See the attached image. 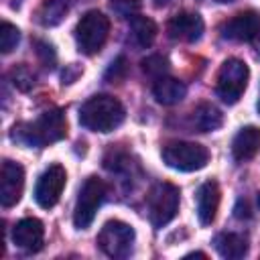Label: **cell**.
<instances>
[{
  "label": "cell",
  "mask_w": 260,
  "mask_h": 260,
  "mask_svg": "<svg viewBox=\"0 0 260 260\" xmlns=\"http://www.w3.org/2000/svg\"><path fill=\"white\" fill-rule=\"evenodd\" d=\"M67 134V120L61 110H47L37 120L12 128L10 138L24 146H47Z\"/></svg>",
  "instance_id": "1"
},
{
  "label": "cell",
  "mask_w": 260,
  "mask_h": 260,
  "mask_svg": "<svg viewBox=\"0 0 260 260\" xmlns=\"http://www.w3.org/2000/svg\"><path fill=\"white\" fill-rule=\"evenodd\" d=\"M124 106L118 98L108 93H98L89 98L79 110V124L91 132H112L124 122Z\"/></svg>",
  "instance_id": "2"
},
{
  "label": "cell",
  "mask_w": 260,
  "mask_h": 260,
  "mask_svg": "<svg viewBox=\"0 0 260 260\" xmlns=\"http://www.w3.org/2000/svg\"><path fill=\"white\" fill-rule=\"evenodd\" d=\"M110 32V20L100 10H89L81 16V20L75 26V41L81 53L95 55L102 51L106 39Z\"/></svg>",
  "instance_id": "3"
},
{
  "label": "cell",
  "mask_w": 260,
  "mask_h": 260,
  "mask_svg": "<svg viewBox=\"0 0 260 260\" xmlns=\"http://www.w3.org/2000/svg\"><path fill=\"white\" fill-rule=\"evenodd\" d=\"M248 77H250V71L242 59H236V57L225 59L217 71V83H215V91L221 98V102L236 104L248 85Z\"/></svg>",
  "instance_id": "4"
},
{
  "label": "cell",
  "mask_w": 260,
  "mask_h": 260,
  "mask_svg": "<svg viewBox=\"0 0 260 260\" xmlns=\"http://www.w3.org/2000/svg\"><path fill=\"white\" fill-rule=\"evenodd\" d=\"M162 160L167 162V167H171L175 171L191 173V171H199L207 165L209 150L197 142L175 140L162 148Z\"/></svg>",
  "instance_id": "5"
},
{
  "label": "cell",
  "mask_w": 260,
  "mask_h": 260,
  "mask_svg": "<svg viewBox=\"0 0 260 260\" xmlns=\"http://www.w3.org/2000/svg\"><path fill=\"white\" fill-rule=\"evenodd\" d=\"M100 250L110 258H128L134 246V228L120 219H110L98 234Z\"/></svg>",
  "instance_id": "6"
},
{
  "label": "cell",
  "mask_w": 260,
  "mask_h": 260,
  "mask_svg": "<svg viewBox=\"0 0 260 260\" xmlns=\"http://www.w3.org/2000/svg\"><path fill=\"white\" fill-rule=\"evenodd\" d=\"M106 193H108V187L102 179H98V177H87L85 179V183L81 185V189L77 193V201H75V211H73L75 228L85 230L93 221V217L98 213V207L106 199Z\"/></svg>",
  "instance_id": "7"
},
{
  "label": "cell",
  "mask_w": 260,
  "mask_h": 260,
  "mask_svg": "<svg viewBox=\"0 0 260 260\" xmlns=\"http://www.w3.org/2000/svg\"><path fill=\"white\" fill-rule=\"evenodd\" d=\"M148 217L154 228L167 225L179 211V189L171 183H158L148 193Z\"/></svg>",
  "instance_id": "8"
},
{
  "label": "cell",
  "mask_w": 260,
  "mask_h": 260,
  "mask_svg": "<svg viewBox=\"0 0 260 260\" xmlns=\"http://www.w3.org/2000/svg\"><path fill=\"white\" fill-rule=\"evenodd\" d=\"M65 183H67V173L61 165H51L49 169L43 171V175L39 177L37 185H35V201L43 207V209H51L63 189H65Z\"/></svg>",
  "instance_id": "9"
},
{
  "label": "cell",
  "mask_w": 260,
  "mask_h": 260,
  "mask_svg": "<svg viewBox=\"0 0 260 260\" xmlns=\"http://www.w3.org/2000/svg\"><path fill=\"white\" fill-rule=\"evenodd\" d=\"M221 37L230 41L248 43L260 37V14L256 10H244L221 24Z\"/></svg>",
  "instance_id": "10"
},
{
  "label": "cell",
  "mask_w": 260,
  "mask_h": 260,
  "mask_svg": "<svg viewBox=\"0 0 260 260\" xmlns=\"http://www.w3.org/2000/svg\"><path fill=\"white\" fill-rule=\"evenodd\" d=\"M24 189V171L14 160H4L0 171V203L2 207H12L20 201Z\"/></svg>",
  "instance_id": "11"
},
{
  "label": "cell",
  "mask_w": 260,
  "mask_h": 260,
  "mask_svg": "<svg viewBox=\"0 0 260 260\" xmlns=\"http://www.w3.org/2000/svg\"><path fill=\"white\" fill-rule=\"evenodd\" d=\"M167 32L175 41L195 43L203 35V18L197 12H179L169 20Z\"/></svg>",
  "instance_id": "12"
},
{
  "label": "cell",
  "mask_w": 260,
  "mask_h": 260,
  "mask_svg": "<svg viewBox=\"0 0 260 260\" xmlns=\"http://www.w3.org/2000/svg\"><path fill=\"white\" fill-rule=\"evenodd\" d=\"M12 240L20 250L39 252L45 240V228L37 217H24L14 225Z\"/></svg>",
  "instance_id": "13"
},
{
  "label": "cell",
  "mask_w": 260,
  "mask_h": 260,
  "mask_svg": "<svg viewBox=\"0 0 260 260\" xmlns=\"http://www.w3.org/2000/svg\"><path fill=\"white\" fill-rule=\"evenodd\" d=\"M197 217L203 225H209L215 215H217V207H219V185L215 181H205L201 183V187L197 189Z\"/></svg>",
  "instance_id": "14"
},
{
  "label": "cell",
  "mask_w": 260,
  "mask_h": 260,
  "mask_svg": "<svg viewBox=\"0 0 260 260\" xmlns=\"http://www.w3.org/2000/svg\"><path fill=\"white\" fill-rule=\"evenodd\" d=\"M260 150V128L256 126H244L238 130V134L232 140V154L238 162L250 160Z\"/></svg>",
  "instance_id": "15"
},
{
  "label": "cell",
  "mask_w": 260,
  "mask_h": 260,
  "mask_svg": "<svg viewBox=\"0 0 260 260\" xmlns=\"http://www.w3.org/2000/svg\"><path fill=\"white\" fill-rule=\"evenodd\" d=\"M152 93H154V98H156L158 104H162V106H175V104H179L185 98L187 87H185L183 81H179L175 77H169V75H162V77L154 79Z\"/></svg>",
  "instance_id": "16"
},
{
  "label": "cell",
  "mask_w": 260,
  "mask_h": 260,
  "mask_svg": "<svg viewBox=\"0 0 260 260\" xmlns=\"http://www.w3.org/2000/svg\"><path fill=\"white\" fill-rule=\"evenodd\" d=\"M213 244H215V250L219 252V256L232 258V260L244 258L248 252V240L242 234H232V232L219 234V236H215Z\"/></svg>",
  "instance_id": "17"
},
{
  "label": "cell",
  "mask_w": 260,
  "mask_h": 260,
  "mask_svg": "<svg viewBox=\"0 0 260 260\" xmlns=\"http://www.w3.org/2000/svg\"><path fill=\"white\" fill-rule=\"evenodd\" d=\"M75 0H45L37 12V18L43 26H55L63 20Z\"/></svg>",
  "instance_id": "18"
},
{
  "label": "cell",
  "mask_w": 260,
  "mask_h": 260,
  "mask_svg": "<svg viewBox=\"0 0 260 260\" xmlns=\"http://www.w3.org/2000/svg\"><path fill=\"white\" fill-rule=\"evenodd\" d=\"M223 122L221 112L213 104H199L193 112V124L199 132H211L217 130Z\"/></svg>",
  "instance_id": "19"
},
{
  "label": "cell",
  "mask_w": 260,
  "mask_h": 260,
  "mask_svg": "<svg viewBox=\"0 0 260 260\" xmlns=\"http://www.w3.org/2000/svg\"><path fill=\"white\" fill-rule=\"evenodd\" d=\"M130 35H132V41L140 47V49H146L152 45L154 37H156V24L146 18V16H132L130 18Z\"/></svg>",
  "instance_id": "20"
},
{
  "label": "cell",
  "mask_w": 260,
  "mask_h": 260,
  "mask_svg": "<svg viewBox=\"0 0 260 260\" xmlns=\"http://www.w3.org/2000/svg\"><path fill=\"white\" fill-rule=\"evenodd\" d=\"M18 41H20V30L10 22H2L0 24V51L4 55L10 53L12 49H16Z\"/></svg>",
  "instance_id": "21"
},
{
  "label": "cell",
  "mask_w": 260,
  "mask_h": 260,
  "mask_svg": "<svg viewBox=\"0 0 260 260\" xmlns=\"http://www.w3.org/2000/svg\"><path fill=\"white\" fill-rule=\"evenodd\" d=\"M167 69H169V61L162 57V55H150L142 61V71L148 75V77H162L167 75Z\"/></svg>",
  "instance_id": "22"
},
{
  "label": "cell",
  "mask_w": 260,
  "mask_h": 260,
  "mask_svg": "<svg viewBox=\"0 0 260 260\" xmlns=\"http://www.w3.org/2000/svg\"><path fill=\"white\" fill-rule=\"evenodd\" d=\"M10 77H12V83H14L20 91H28V89L35 85V73H32L26 65H16V67L10 71Z\"/></svg>",
  "instance_id": "23"
},
{
  "label": "cell",
  "mask_w": 260,
  "mask_h": 260,
  "mask_svg": "<svg viewBox=\"0 0 260 260\" xmlns=\"http://www.w3.org/2000/svg\"><path fill=\"white\" fill-rule=\"evenodd\" d=\"M110 2H112V8L118 14L128 16V18H132L136 14V10L140 8V4H142V0H110Z\"/></svg>",
  "instance_id": "24"
},
{
  "label": "cell",
  "mask_w": 260,
  "mask_h": 260,
  "mask_svg": "<svg viewBox=\"0 0 260 260\" xmlns=\"http://www.w3.org/2000/svg\"><path fill=\"white\" fill-rule=\"evenodd\" d=\"M126 59L124 57H118V59H114L112 61V65L108 67V71H106V79L108 81H120L124 75H126Z\"/></svg>",
  "instance_id": "25"
},
{
  "label": "cell",
  "mask_w": 260,
  "mask_h": 260,
  "mask_svg": "<svg viewBox=\"0 0 260 260\" xmlns=\"http://www.w3.org/2000/svg\"><path fill=\"white\" fill-rule=\"evenodd\" d=\"M195 256H197V258H205L203 252H191V254H187V258H195Z\"/></svg>",
  "instance_id": "26"
},
{
  "label": "cell",
  "mask_w": 260,
  "mask_h": 260,
  "mask_svg": "<svg viewBox=\"0 0 260 260\" xmlns=\"http://www.w3.org/2000/svg\"><path fill=\"white\" fill-rule=\"evenodd\" d=\"M167 2H169V0H154L156 6H162V4H167Z\"/></svg>",
  "instance_id": "27"
},
{
  "label": "cell",
  "mask_w": 260,
  "mask_h": 260,
  "mask_svg": "<svg viewBox=\"0 0 260 260\" xmlns=\"http://www.w3.org/2000/svg\"><path fill=\"white\" fill-rule=\"evenodd\" d=\"M256 53H258V57H260V41H258V45H256Z\"/></svg>",
  "instance_id": "28"
},
{
  "label": "cell",
  "mask_w": 260,
  "mask_h": 260,
  "mask_svg": "<svg viewBox=\"0 0 260 260\" xmlns=\"http://www.w3.org/2000/svg\"><path fill=\"white\" fill-rule=\"evenodd\" d=\"M217 2H221V4H228V2H232V0H217Z\"/></svg>",
  "instance_id": "29"
},
{
  "label": "cell",
  "mask_w": 260,
  "mask_h": 260,
  "mask_svg": "<svg viewBox=\"0 0 260 260\" xmlns=\"http://www.w3.org/2000/svg\"><path fill=\"white\" fill-rule=\"evenodd\" d=\"M258 112H260V98H258Z\"/></svg>",
  "instance_id": "30"
},
{
  "label": "cell",
  "mask_w": 260,
  "mask_h": 260,
  "mask_svg": "<svg viewBox=\"0 0 260 260\" xmlns=\"http://www.w3.org/2000/svg\"><path fill=\"white\" fill-rule=\"evenodd\" d=\"M258 205H260V193H258Z\"/></svg>",
  "instance_id": "31"
}]
</instances>
